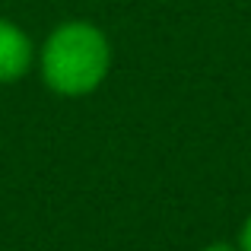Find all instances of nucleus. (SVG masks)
I'll return each instance as SVG.
<instances>
[{
  "instance_id": "nucleus-2",
  "label": "nucleus",
  "mask_w": 251,
  "mask_h": 251,
  "mask_svg": "<svg viewBox=\"0 0 251 251\" xmlns=\"http://www.w3.org/2000/svg\"><path fill=\"white\" fill-rule=\"evenodd\" d=\"M35 48L32 35L10 16H0V86L23 83L35 70Z\"/></svg>"
},
{
  "instance_id": "nucleus-4",
  "label": "nucleus",
  "mask_w": 251,
  "mask_h": 251,
  "mask_svg": "<svg viewBox=\"0 0 251 251\" xmlns=\"http://www.w3.org/2000/svg\"><path fill=\"white\" fill-rule=\"evenodd\" d=\"M201 251H239V245H229V242H213V245H203Z\"/></svg>"
},
{
  "instance_id": "nucleus-3",
  "label": "nucleus",
  "mask_w": 251,
  "mask_h": 251,
  "mask_svg": "<svg viewBox=\"0 0 251 251\" xmlns=\"http://www.w3.org/2000/svg\"><path fill=\"white\" fill-rule=\"evenodd\" d=\"M239 251H251V213L245 216V223L239 229Z\"/></svg>"
},
{
  "instance_id": "nucleus-1",
  "label": "nucleus",
  "mask_w": 251,
  "mask_h": 251,
  "mask_svg": "<svg viewBox=\"0 0 251 251\" xmlns=\"http://www.w3.org/2000/svg\"><path fill=\"white\" fill-rule=\"evenodd\" d=\"M115 48L108 32L92 19H64L35 48L38 80L57 99H86L111 74Z\"/></svg>"
}]
</instances>
